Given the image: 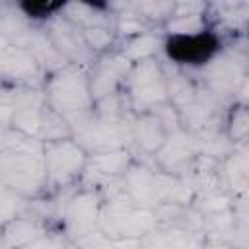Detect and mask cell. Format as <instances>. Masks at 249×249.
<instances>
[{"label":"cell","instance_id":"cell-1","mask_svg":"<svg viewBox=\"0 0 249 249\" xmlns=\"http://www.w3.org/2000/svg\"><path fill=\"white\" fill-rule=\"evenodd\" d=\"M218 41L210 33H193V35H173L165 43L169 58L179 64H202L214 56Z\"/></svg>","mask_w":249,"mask_h":249},{"label":"cell","instance_id":"cell-2","mask_svg":"<svg viewBox=\"0 0 249 249\" xmlns=\"http://www.w3.org/2000/svg\"><path fill=\"white\" fill-rule=\"evenodd\" d=\"M82 160L84 156L80 148H76L70 142L49 144L45 161H47V173L51 181H66L68 177H72L80 169Z\"/></svg>","mask_w":249,"mask_h":249},{"label":"cell","instance_id":"cell-3","mask_svg":"<svg viewBox=\"0 0 249 249\" xmlns=\"http://www.w3.org/2000/svg\"><path fill=\"white\" fill-rule=\"evenodd\" d=\"M160 78L161 76L156 74L150 64H142L138 68L134 95L138 99H142V101H156V99H160L161 93H163V88H156V82H161Z\"/></svg>","mask_w":249,"mask_h":249},{"label":"cell","instance_id":"cell-4","mask_svg":"<svg viewBox=\"0 0 249 249\" xmlns=\"http://www.w3.org/2000/svg\"><path fill=\"white\" fill-rule=\"evenodd\" d=\"M60 8V4H49V2H31V4H23V10L27 12V16H47L49 12Z\"/></svg>","mask_w":249,"mask_h":249}]
</instances>
